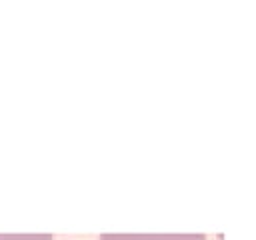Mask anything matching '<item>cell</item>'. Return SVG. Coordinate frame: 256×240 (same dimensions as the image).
<instances>
[{
  "instance_id": "1",
  "label": "cell",
  "mask_w": 256,
  "mask_h": 240,
  "mask_svg": "<svg viewBox=\"0 0 256 240\" xmlns=\"http://www.w3.org/2000/svg\"><path fill=\"white\" fill-rule=\"evenodd\" d=\"M100 240H206L204 234H102Z\"/></svg>"
},
{
  "instance_id": "2",
  "label": "cell",
  "mask_w": 256,
  "mask_h": 240,
  "mask_svg": "<svg viewBox=\"0 0 256 240\" xmlns=\"http://www.w3.org/2000/svg\"><path fill=\"white\" fill-rule=\"evenodd\" d=\"M0 240H52L50 234H0Z\"/></svg>"
}]
</instances>
